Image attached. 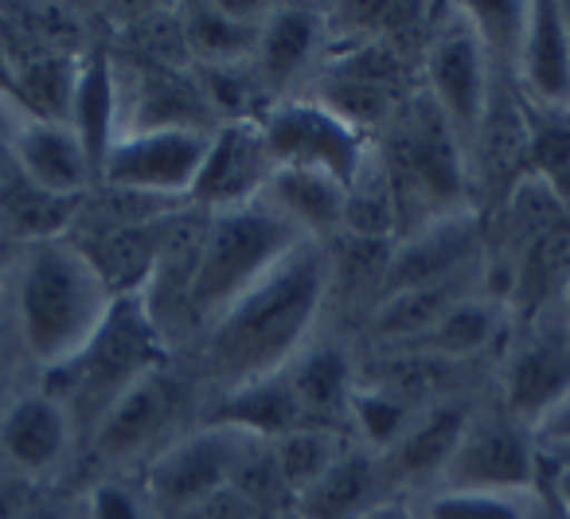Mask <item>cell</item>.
I'll use <instances>...</instances> for the list:
<instances>
[{
  "instance_id": "obj_1",
  "label": "cell",
  "mask_w": 570,
  "mask_h": 519,
  "mask_svg": "<svg viewBox=\"0 0 570 519\" xmlns=\"http://www.w3.org/2000/svg\"><path fill=\"white\" fill-rule=\"evenodd\" d=\"M328 254L317 238H302L269 274H262L235 305L207 324V360L227 391L289 368L309 336L328 293Z\"/></svg>"
},
{
  "instance_id": "obj_2",
  "label": "cell",
  "mask_w": 570,
  "mask_h": 519,
  "mask_svg": "<svg viewBox=\"0 0 570 519\" xmlns=\"http://www.w3.org/2000/svg\"><path fill=\"white\" fill-rule=\"evenodd\" d=\"M110 305V285L67 235L28 246L17 282V316L24 347L43 371L71 360L95 336Z\"/></svg>"
},
{
  "instance_id": "obj_3",
  "label": "cell",
  "mask_w": 570,
  "mask_h": 519,
  "mask_svg": "<svg viewBox=\"0 0 570 519\" xmlns=\"http://www.w3.org/2000/svg\"><path fill=\"white\" fill-rule=\"evenodd\" d=\"M168 340L149 316L145 297H114L95 336L71 355L43 371V394L67 410V418L95 430L98 418L137 383L165 363Z\"/></svg>"
},
{
  "instance_id": "obj_4",
  "label": "cell",
  "mask_w": 570,
  "mask_h": 519,
  "mask_svg": "<svg viewBox=\"0 0 570 519\" xmlns=\"http://www.w3.org/2000/svg\"><path fill=\"white\" fill-rule=\"evenodd\" d=\"M302 238V227L285 219L266 196L235 212L207 215L204 251L191 282V321L212 324L227 305H235L262 274L277 266Z\"/></svg>"
},
{
  "instance_id": "obj_5",
  "label": "cell",
  "mask_w": 570,
  "mask_h": 519,
  "mask_svg": "<svg viewBox=\"0 0 570 519\" xmlns=\"http://www.w3.org/2000/svg\"><path fill=\"white\" fill-rule=\"evenodd\" d=\"M395 176V192H399V212L406 219V207L419 204L414 212L411 231L426 227L434 219L445 215H461L469 212V157L461 137L453 134V126L445 121V114L438 110L434 98L422 90L411 95V102L399 110V126L391 145L383 149Z\"/></svg>"
},
{
  "instance_id": "obj_6",
  "label": "cell",
  "mask_w": 570,
  "mask_h": 519,
  "mask_svg": "<svg viewBox=\"0 0 570 519\" xmlns=\"http://www.w3.org/2000/svg\"><path fill=\"white\" fill-rule=\"evenodd\" d=\"M543 477V453L531 425L512 410L489 407L469 410L465 430L442 469V488H473V492H531Z\"/></svg>"
},
{
  "instance_id": "obj_7",
  "label": "cell",
  "mask_w": 570,
  "mask_h": 519,
  "mask_svg": "<svg viewBox=\"0 0 570 519\" xmlns=\"http://www.w3.org/2000/svg\"><path fill=\"white\" fill-rule=\"evenodd\" d=\"M212 134L207 129H137V134H118V141L106 153L98 180L106 188L134 192V196L184 204L191 196V188H196Z\"/></svg>"
},
{
  "instance_id": "obj_8",
  "label": "cell",
  "mask_w": 570,
  "mask_h": 519,
  "mask_svg": "<svg viewBox=\"0 0 570 519\" xmlns=\"http://www.w3.org/2000/svg\"><path fill=\"white\" fill-rule=\"evenodd\" d=\"M250 433H238L230 425H207L199 433L165 445L145 469L149 496L168 516H188L196 503H204L212 492L235 484V472L243 453L250 449Z\"/></svg>"
},
{
  "instance_id": "obj_9",
  "label": "cell",
  "mask_w": 570,
  "mask_h": 519,
  "mask_svg": "<svg viewBox=\"0 0 570 519\" xmlns=\"http://www.w3.org/2000/svg\"><path fill=\"white\" fill-rule=\"evenodd\" d=\"M461 12V9H458ZM426 95L438 102V110L445 114V121L453 126V134L461 137V145L469 149L476 134V121L484 114L492 90V59L484 51L481 36L473 32V25L461 17H450L445 25H438V32L426 43Z\"/></svg>"
},
{
  "instance_id": "obj_10",
  "label": "cell",
  "mask_w": 570,
  "mask_h": 519,
  "mask_svg": "<svg viewBox=\"0 0 570 519\" xmlns=\"http://www.w3.org/2000/svg\"><path fill=\"white\" fill-rule=\"evenodd\" d=\"M269 153L277 168H302V173H325L348 188L360 160L367 153V137L352 129L344 118H336L328 106L313 102H282L269 114H262Z\"/></svg>"
},
{
  "instance_id": "obj_11",
  "label": "cell",
  "mask_w": 570,
  "mask_h": 519,
  "mask_svg": "<svg viewBox=\"0 0 570 519\" xmlns=\"http://www.w3.org/2000/svg\"><path fill=\"white\" fill-rule=\"evenodd\" d=\"M277 173V160L269 153L262 118L254 121H219L207 145L204 168L196 176L188 204L207 215L235 212L266 196L269 180Z\"/></svg>"
},
{
  "instance_id": "obj_12",
  "label": "cell",
  "mask_w": 570,
  "mask_h": 519,
  "mask_svg": "<svg viewBox=\"0 0 570 519\" xmlns=\"http://www.w3.org/2000/svg\"><path fill=\"white\" fill-rule=\"evenodd\" d=\"M473 266H484V235L473 212L445 215L419 231H406L387 254L380 282V301L391 293L414 290V285L442 282V277L465 274Z\"/></svg>"
},
{
  "instance_id": "obj_13",
  "label": "cell",
  "mask_w": 570,
  "mask_h": 519,
  "mask_svg": "<svg viewBox=\"0 0 570 519\" xmlns=\"http://www.w3.org/2000/svg\"><path fill=\"white\" fill-rule=\"evenodd\" d=\"M570 391V329L551 321V309L531 321L504 363V410L535 425Z\"/></svg>"
},
{
  "instance_id": "obj_14",
  "label": "cell",
  "mask_w": 570,
  "mask_h": 519,
  "mask_svg": "<svg viewBox=\"0 0 570 519\" xmlns=\"http://www.w3.org/2000/svg\"><path fill=\"white\" fill-rule=\"evenodd\" d=\"M531 126L535 121L528 118L515 90L508 82L492 79L489 102H484V114L476 121V134L469 141L465 157H469V180H473V188H481L484 196L497 199V207L512 192V184L528 173Z\"/></svg>"
},
{
  "instance_id": "obj_15",
  "label": "cell",
  "mask_w": 570,
  "mask_h": 519,
  "mask_svg": "<svg viewBox=\"0 0 570 519\" xmlns=\"http://www.w3.org/2000/svg\"><path fill=\"white\" fill-rule=\"evenodd\" d=\"M176 410H180V386L168 375L165 368L153 371V375L137 379L102 418L90 430V445L102 461H129V457L153 449L165 430L176 422Z\"/></svg>"
},
{
  "instance_id": "obj_16",
  "label": "cell",
  "mask_w": 570,
  "mask_h": 519,
  "mask_svg": "<svg viewBox=\"0 0 570 519\" xmlns=\"http://www.w3.org/2000/svg\"><path fill=\"white\" fill-rule=\"evenodd\" d=\"M399 90H403V79H399V59L391 56V48L387 43H364L328 67L317 102L364 134L367 126H375L395 110Z\"/></svg>"
},
{
  "instance_id": "obj_17",
  "label": "cell",
  "mask_w": 570,
  "mask_h": 519,
  "mask_svg": "<svg viewBox=\"0 0 570 519\" xmlns=\"http://www.w3.org/2000/svg\"><path fill=\"white\" fill-rule=\"evenodd\" d=\"M121 134L137 129H207L212 134V106L199 90L196 75L165 63H137L129 95H121Z\"/></svg>"
},
{
  "instance_id": "obj_18",
  "label": "cell",
  "mask_w": 570,
  "mask_h": 519,
  "mask_svg": "<svg viewBox=\"0 0 570 519\" xmlns=\"http://www.w3.org/2000/svg\"><path fill=\"white\" fill-rule=\"evenodd\" d=\"M12 160L28 184L59 199H82L98 180L79 134L67 121L20 118L12 134Z\"/></svg>"
},
{
  "instance_id": "obj_19",
  "label": "cell",
  "mask_w": 570,
  "mask_h": 519,
  "mask_svg": "<svg viewBox=\"0 0 570 519\" xmlns=\"http://www.w3.org/2000/svg\"><path fill=\"white\" fill-rule=\"evenodd\" d=\"M512 75L523 95L543 110H570V36L559 4L551 0L528 4V28H523L520 51L512 59Z\"/></svg>"
},
{
  "instance_id": "obj_20",
  "label": "cell",
  "mask_w": 570,
  "mask_h": 519,
  "mask_svg": "<svg viewBox=\"0 0 570 519\" xmlns=\"http://www.w3.org/2000/svg\"><path fill=\"white\" fill-rule=\"evenodd\" d=\"M266 12L269 9H262V4H235V0L180 9L184 51H188L191 67L215 71V67L250 63Z\"/></svg>"
},
{
  "instance_id": "obj_21",
  "label": "cell",
  "mask_w": 570,
  "mask_h": 519,
  "mask_svg": "<svg viewBox=\"0 0 570 519\" xmlns=\"http://www.w3.org/2000/svg\"><path fill=\"white\" fill-rule=\"evenodd\" d=\"M481 282H484V266H473L465 274L442 277V282H430V285H414V290L391 293V297L375 301V313H372L375 336L391 347L419 344L426 332L438 329V321L445 313H453L465 297L481 293Z\"/></svg>"
},
{
  "instance_id": "obj_22",
  "label": "cell",
  "mask_w": 570,
  "mask_h": 519,
  "mask_svg": "<svg viewBox=\"0 0 570 519\" xmlns=\"http://www.w3.org/2000/svg\"><path fill=\"white\" fill-rule=\"evenodd\" d=\"M71 441V418L51 394H24L0 414V449L28 477L56 469Z\"/></svg>"
},
{
  "instance_id": "obj_23",
  "label": "cell",
  "mask_w": 570,
  "mask_h": 519,
  "mask_svg": "<svg viewBox=\"0 0 570 519\" xmlns=\"http://www.w3.org/2000/svg\"><path fill=\"white\" fill-rule=\"evenodd\" d=\"M67 126L79 134L82 149H87L95 176L102 173V160L110 145L121 134V98H118V71L114 59L102 48H90L79 59V75H75V95L71 110H67Z\"/></svg>"
},
{
  "instance_id": "obj_24",
  "label": "cell",
  "mask_w": 570,
  "mask_h": 519,
  "mask_svg": "<svg viewBox=\"0 0 570 519\" xmlns=\"http://www.w3.org/2000/svg\"><path fill=\"white\" fill-rule=\"evenodd\" d=\"M321 28H325V17L317 9H309V4H277V9H269L250 59L262 87L282 90L285 82L294 79L313 59V51L321 48Z\"/></svg>"
},
{
  "instance_id": "obj_25",
  "label": "cell",
  "mask_w": 570,
  "mask_h": 519,
  "mask_svg": "<svg viewBox=\"0 0 570 519\" xmlns=\"http://www.w3.org/2000/svg\"><path fill=\"white\" fill-rule=\"evenodd\" d=\"M341 231L356 243H399L403 235V212H399V192L391 165L380 145H367L356 176L344 192V223Z\"/></svg>"
},
{
  "instance_id": "obj_26",
  "label": "cell",
  "mask_w": 570,
  "mask_h": 519,
  "mask_svg": "<svg viewBox=\"0 0 570 519\" xmlns=\"http://www.w3.org/2000/svg\"><path fill=\"white\" fill-rule=\"evenodd\" d=\"M380 477L383 464L375 457L344 449L325 477L294 496V508L302 519H360L380 503Z\"/></svg>"
},
{
  "instance_id": "obj_27",
  "label": "cell",
  "mask_w": 570,
  "mask_h": 519,
  "mask_svg": "<svg viewBox=\"0 0 570 519\" xmlns=\"http://www.w3.org/2000/svg\"><path fill=\"white\" fill-rule=\"evenodd\" d=\"M285 383L294 391L309 425H336L348 418V394H352V371L336 347H309L297 352L285 368Z\"/></svg>"
},
{
  "instance_id": "obj_28",
  "label": "cell",
  "mask_w": 570,
  "mask_h": 519,
  "mask_svg": "<svg viewBox=\"0 0 570 519\" xmlns=\"http://www.w3.org/2000/svg\"><path fill=\"white\" fill-rule=\"evenodd\" d=\"M215 425H230V430L250 433V438L274 441L309 422H305L294 391L285 383V371H277V375L254 379V383L223 394V402L215 407Z\"/></svg>"
},
{
  "instance_id": "obj_29",
  "label": "cell",
  "mask_w": 570,
  "mask_h": 519,
  "mask_svg": "<svg viewBox=\"0 0 570 519\" xmlns=\"http://www.w3.org/2000/svg\"><path fill=\"white\" fill-rule=\"evenodd\" d=\"M344 184L325 173H302V168H277L266 188V199L302 227L309 238L333 235L344 223Z\"/></svg>"
},
{
  "instance_id": "obj_30",
  "label": "cell",
  "mask_w": 570,
  "mask_h": 519,
  "mask_svg": "<svg viewBox=\"0 0 570 519\" xmlns=\"http://www.w3.org/2000/svg\"><path fill=\"white\" fill-rule=\"evenodd\" d=\"M465 418H469V407L461 402H442V407L426 410V414L414 418V425L403 433L383 464V472L391 477H442L445 461H450L453 445H458L461 430H465Z\"/></svg>"
},
{
  "instance_id": "obj_31",
  "label": "cell",
  "mask_w": 570,
  "mask_h": 519,
  "mask_svg": "<svg viewBox=\"0 0 570 519\" xmlns=\"http://www.w3.org/2000/svg\"><path fill=\"white\" fill-rule=\"evenodd\" d=\"M500 324H504V301L497 293H473L453 313H445L438 321V329L426 332L406 352L426 355V360H450V363L469 360V355L484 352L500 336Z\"/></svg>"
},
{
  "instance_id": "obj_32",
  "label": "cell",
  "mask_w": 570,
  "mask_h": 519,
  "mask_svg": "<svg viewBox=\"0 0 570 519\" xmlns=\"http://www.w3.org/2000/svg\"><path fill=\"white\" fill-rule=\"evenodd\" d=\"M344 438L336 425H297V430L282 433V438L269 441V453H274L277 480L289 496L305 492L313 480H321L344 453Z\"/></svg>"
},
{
  "instance_id": "obj_33",
  "label": "cell",
  "mask_w": 570,
  "mask_h": 519,
  "mask_svg": "<svg viewBox=\"0 0 570 519\" xmlns=\"http://www.w3.org/2000/svg\"><path fill=\"white\" fill-rule=\"evenodd\" d=\"M422 410L414 407L411 394L395 391V386L380 383V386H352L348 394V422L360 430V438L372 449H391L403 441V433L414 425Z\"/></svg>"
},
{
  "instance_id": "obj_34",
  "label": "cell",
  "mask_w": 570,
  "mask_h": 519,
  "mask_svg": "<svg viewBox=\"0 0 570 519\" xmlns=\"http://www.w3.org/2000/svg\"><path fill=\"white\" fill-rule=\"evenodd\" d=\"M531 492H473V488H438L426 496L419 519H531Z\"/></svg>"
},
{
  "instance_id": "obj_35",
  "label": "cell",
  "mask_w": 570,
  "mask_h": 519,
  "mask_svg": "<svg viewBox=\"0 0 570 519\" xmlns=\"http://www.w3.org/2000/svg\"><path fill=\"white\" fill-rule=\"evenodd\" d=\"M465 20L473 25V32L481 36L489 59H508L512 67L515 51H520L523 28H528V4H512V0H473L465 4Z\"/></svg>"
},
{
  "instance_id": "obj_36",
  "label": "cell",
  "mask_w": 570,
  "mask_h": 519,
  "mask_svg": "<svg viewBox=\"0 0 570 519\" xmlns=\"http://www.w3.org/2000/svg\"><path fill=\"white\" fill-rule=\"evenodd\" d=\"M528 173L543 176V180L570 204V118L531 126Z\"/></svg>"
},
{
  "instance_id": "obj_37",
  "label": "cell",
  "mask_w": 570,
  "mask_h": 519,
  "mask_svg": "<svg viewBox=\"0 0 570 519\" xmlns=\"http://www.w3.org/2000/svg\"><path fill=\"white\" fill-rule=\"evenodd\" d=\"M184 519H262V503L238 484H227L207 496L204 503H196Z\"/></svg>"
},
{
  "instance_id": "obj_38",
  "label": "cell",
  "mask_w": 570,
  "mask_h": 519,
  "mask_svg": "<svg viewBox=\"0 0 570 519\" xmlns=\"http://www.w3.org/2000/svg\"><path fill=\"white\" fill-rule=\"evenodd\" d=\"M539 449H570V391L531 425Z\"/></svg>"
},
{
  "instance_id": "obj_39",
  "label": "cell",
  "mask_w": 570,
  "mask_h": 519,
  "mask_svg": "<svg viewBox=\"0 0 570 519\" xmlns=\"http://www.w3.org/2000/svg\"><path fill=\"white\" fill-rule=\"evenodd\" d=\"M90 516L95 519H141L137 500L118 484H102L95 488V500H90Z\"/></svg>"
},
{
  "instance_id": "obj_40",
  "label": "cell",
  "mask_w": 570,
  "mask_h": 519,
  "mask_svg": "<svg viewBox=\"0 0 570 519\" xmlns=\"http://www.w3.org/2000/svg\"><path fill=\"white\" fill-rule=\"evenodd\" d=\"M32 500L36 492L24 477H0V519H17Z\"/></svg>"
},
{
  "instance_id": "obj_41",
  "label": "cell",
  "mask_w": 570,
  "mask_h": 519,
  "mask_svg": "<svg viewBox=\"0 0 570 519\" xmlns=\"http://www.w3.org/2000/svg\"><path fill=\"white\" fill-rule=\"evenodd\" d=\"M20 118H24V114H20V106L12 102L9 95H0V168L12 160V134H17Z\"/></svg>"
},
{
  "instance_id": "obj_42",
  "label": "cell",
  "mask_w": 570,
  "mask_h": 519,
  "mask_svg": "<svg viewBox=\"0 0 570 519\" xmlns=\"http://www.w3.org/2000/svg\"><path fill=\"white\" fill-rule=\"evenodd\" d=\"M543 469H551V496H554V503H559V511H562V519H570V464H562V461H543Z\"/></svg>"
},
{
  "instance_id": "obj_43",
  "label": "cell",
  "mask_w": 570,
  "mask_h": 519,
  "mask_svg": "<svg viewBox=\"0 0 570 519\" xmlns=\"http://www.w3.org/2000/svg\"><path fill=\"white\" fill-rule=\"evenodd\" d=\"M360 519H419L411 508H403V503H395V500H380L372 511H364Z\"/></svg>"
},
{
  "instance_id": "obj_44",
  "label": "cell",
  "mask_w": 570,
  "mask_h": 519,
  "mask_svg": "<svg viewBox=\"0 0 570 519\" xmlns=\"http://www.w3.org/2000/svg\"><path fill=\"white\" fill-rule=\"evenodd\" d=\"M17 519H59V516H56V511H51V508H43L40 500H32V503H28L24 511H20Z\"/></svg>"
},
{
  "instance_id": "obj_45",
  "label": "cell",
  "mask_w": 570,
  "mask_h": 519,
  "mask_svg": "<svg viewBox=\"0 0 570 519\" xmlns=\"http://www.w3.org/2000/svg\"><path fill=\"white\" fill-rule=\"evenodd\" d=\"M562 9V25H567V36H570V4H559Z\"/></svg>"
},
{
  "instance_id": "obj_46",
  "label": "cell",
  "mask_w": 570,
  "mask_h": 519,
  "mask_svg": "<svg viewBox=\"0 0 570 519\" xmlns=\"http://www.w3.org/2000/svg\"><path fill=\"white\" fill-rule=\"evenodd\" d=\"M567 301H570V293H567Z\"/></svg>"
}]
</instances>
